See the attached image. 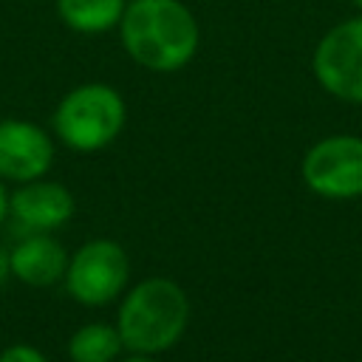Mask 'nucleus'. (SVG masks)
I'll list each match as a JSON object with an SVG mask.
<instances>
[{
    "label": "nucleus",
    "instance_id": "nucleus-13",
    "mask_svg": "<svg viewBox=\"0 0 362 362\" xmlns=\"http://www.w3.org/2000/svg\"><path fill=\"white\" fill-rule=\"evenodd\" d=\"M11 277V260H8V249L0 246V286Z\"/></svg>",
    "mask_w": 362,
    "mask_h": 362
},
{
    "label": "nucleus",
    "instance_id": "nucleus-16",
    "mask_svg": "<svg viewBox=\"0 0 362 362\" xmlns=\"http://www.w3.org/2000/svg\"><path fill=\"white\" fill-rule=\"evenodd\" d=\"M351 3H354V6H356V8L362 11V0H351Z\"/></svg>",
    "mask_w": 362,
    "mask_h": 362
},
{
    "label": "nucleus",
    "instance_id": "nucleus-3",
    "mask_svg": "<svg viewBox=\"0 0 362 362\" xmlns=\"http://www.w3.org/2000/svg\"><path fill=\"white\" fill-rule=\"evenodd\" d=\"M127 107L113 85L85 82L59 99L51 124L57 139L74 153H96L119 139Z\"/></svg>",
    "mask_w": 362,
    "mask_h": 362
},
{
    "label": "nucleus",
    "instance_id": "nucleus-9",
    "mask_svg": "<svg viewBox=\"0 0 362 362\" xmlns=\"http://www.w3.org/2000/svg\"><path fill=\"white\" fill-rule=\"evenodd\" d=\"M8 260L11 277L31 288L59 283L68 269V252L51 232H25V238L8 249Z\"/></svg>",
    "mask_w": 362,
    "mask_h": 362
},
{
    "label": "nucleus",
    "instance_id": "nucleus-4",
    "mask_svg": "<svg viewBox=\"0 0 362 362\" xmlns=\"http://www.w3.org/2000/svg\"><path fill=\"white\" fill-rule=\"evenodd\" d=\"M130 280V257L122 243L110 238L85 240L74 255H68V269L62 274L65 291L88 308H102L116 303Z\"/></svg>",
    "mask_w": 362,
    "mask_h": 362
},
{
    "label": "nucleus",
    "instance_id": "nucleus-5",
    "mask_svg": "<svg viewBox=\"0 0 362 362\" xmlns=\"http://www.w3.org/2000/svg\"><path fill=\"white\" fill-rule=\"evenodd\" d=\"M303 184L328 201L362 195V136L334 133L314 141L300 164Z\"/></svg>",
    "mask_w": 362,
    "mask_h": 362
},
{
    "label": "nucleus",
    "instance_id": "nucleus-12",
    "mask_svg": "<svg viewBox=\"0 0 362 362\" xmlns=\"http://www.w3.org/2000/svg\"><path fill=\"white\" fill-rule=\"evenodd\" d=\"M0 362H48V356L28 342H14L0 351Z\"/></svg>",
    "mask_w": 362,
    "mask_h": 362
},
{
    "label": "nucleus",
    "instance_id": "nucleus-2",
    "mask_svg": "<svg viewBox=\"0 0 362 362\" xmlns=\"http://www.w3.org/2000/svg\"><path fill=\"white\" fill-rule=\"evenodd\" d=\"M113 325L124 351L158 356L184 337L189 325V297L170 277H144L119 297Z\"/></svg>",
    "mask_w": 362,
    "mask_h": 362
},
{
    "label": "nucleus",
    "instance_id": "nucleus-7",
    "mask_svg": "<svg viewBox=\"0 0 362 362\" xmlns=\"http://www.w3.org/2000/svg\"><path fill=\"white\" fill-rule=\"evenodd\" d=\"M54 164V139L28 119H0V178L34 181L48 175Z\"/></svg>",
    "mask_w": 362,
    "mask_h": 362
},
{
    "label": "nucleus",
    "instance_id": "nucleus-17",
    "mask_svg": "<svg viewBox=\"0 0 362 362\" xmlns=\"http://www.w3.org/2000/svg\"><path fill=\"white\" fill-rule=\"evenodd\" d=\"M359 198H362V195H359Z\"/></svg>",
    "mask_w": 362,
    "mask_h": 362
},
{
    "label": "nucleus",
    "instance_id": "nucleus-1",
    "mask_svg": "<svg viewBox=\"0 0 362 362\" xmlns=\"http://www.w3.org/2000/svg\"><path fill=\"white\" fill-rule=\"evenodd\" d=\"M119 37L127 57L156 74H173L192 62L201 28L181 0H127Z\"/></svg>",
    "mask_w": 362,
    "mask_h": 362
},
{
    "label": "nucleus",
    "instance_id": "nucleus-8",
    "mask_svg": "<svg viewBox=\"0 0 362 362\" xmlns=\"http://www.w3.org/2000/svg\"><path fill=\"white\" fill-rule=\"evenodd\" d=\"M74 209V192L59 181H48L45 175L23 181L14 192H8V215L25 232H57L71 221Z\"/></svg>",
    "mask_w": 362,
    "mask_h": 362
},
{
    "label": "nucleus",
    "instance_id": "nucleus-10",
    "mask_svg": "<svg viewBox=\"0 0 362 362\" xmlns=\"http://www.w3.org/2000/svg\"><path fill=\"white\" fill-rule=\"evenodd\" d=\"M127 0H57L59 20L76 34H105L119 25Z\"/></svg>",
    "mask_w": 362,
    "mask_h": 362
},
{
    "label": "nucleus",
    "instance_id": "nucleus-15",
    "mask_svg": "<svg viewBox=\"0 0 362 362\" xmlns=\"http://www.w3.org/2000/svg\"><path fill=\"white\" fill-rule=\"evenodd\" d=\"M119 362H158V359L150 356V354H133V351H127V356L119 359Z\"/></svg>",
    "mask_w": 362,
    "mask_h": 362
},
{
    "label": "nucleus",
    "instance_id": "nucleus-6",
    "mask_svg": "<svg viewBox=\"0 0 362 362\" xmlns=\"http://www.w3.org/2000/svg\"><path fill=\"white\" fill-rule=\"evenodd\" d=\"M314 79L339 102L362 105V14L328 28L311 57Z\"/></svg>",
    "mask_w": 362,
    "mask_h": 362
},
{
    "label": "nucleus",
    "instance_id": "nucleus-11",
    "mask_svg": "<svg viewBox=\"0 0 362 362\" xmlns=\"http://www.w3.org/2000/svg\"><path fill=\"white\" fill-rule=\"evenodd\" d=\"M68 359L71 362H116L124 351L116 325L110 322H85L68 339Z\"/></svg>",
    "mask_w": 362,
    "mask_h": 362
},
{
    "label": "nucleus",
    "instance_id": "nucleus-14",
    "mask_svg": "<svg viewBox=\"0 0 362 362\" xmlns=\"http://www.w3.org/2000/svg\"><path fill=\"white\" fill-rule=\"evenodd\" d=\"M6 218H8V189H6V181L0 178V226Z\"/></svg>",
    "mask_w": 362,
    "mask_h": 362
}]
</instances>
